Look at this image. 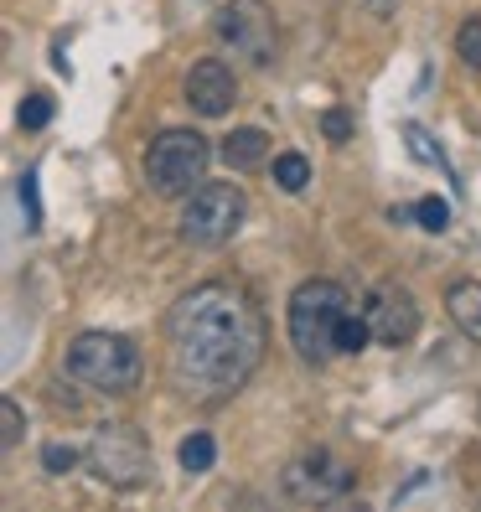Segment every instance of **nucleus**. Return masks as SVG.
Returning <instances> with one entry per match:
<instances>
[{
	"label": "nucleus",
	"instance_id": "f03ea898",
	"mask_svg": "<svg viewBox=\"0 0 481 512\" xmlns=\"http://www.w3.org/2000/svg\"><path fill=\"white\" fill-rule=\"evenodd\" d=\"M63 373L94 394H135L145 378V357L119 331H83L63 352Z\"/></svg>",
	"mask_w": 481,
	"mask_h": 512
},
{
	"label": "nucleus",
	"instance_id": "7ed1b4c3",
	"mask_svg": "<svg viewBox=\"0 0 481 512\" xmlns=\"http://www.w3.org/2000/svg\"><path fill=\"white\" fill-rule=\"evenodd\" d=\"M347 311H352L347 285H337V280H306V285H295L290 311H285L290 347L306 357V363H326V357H337V326H342Z\"/></svg>",
	"mask_w": 481,
	"mask_h": 512
},
{
	"label": "nucleus",
	"instance_id": "4be33fe9",
	"mask_svg": "<svg viewBox=\"0 0 481 512\" xmlns=\"http://www.w3.org/2000/svg\"><path fill=\"white\" fill-rule=\"evenodd\" d=\"M21 202H26V213H32V223H26V228H42V207H37V176H21Z\"/></svg>",
	"mask_w": 481,
	"mask_h": 512
},
{
	"label": "nucleus",
	"instance_id": "f257e3e1",
	"mask_svg": "<svg viewBox=\"0 0 481 512\" xmlns=\"http://www.w3.org/2000/svg\"><path fill=\"white\" fill-rule=\"evenodd\" d=\"M264 363V316L233 280L192 285L166 316V373L182 399H233Z\"/></svg>",
	"mask_w": 481,
	"mask_h": 512
},
{
	"label": "nucleus",
	"instance_id": "20e7f679",
	"mask_svg": "<svg viewBox=\"0 0 481 512\" xmlns=\"http://www.w3.org/2000/svg\"><path fill=\"white\" fill-rule=\"evenodd\" d=\"M213 145L197 130H161L145 150V182L156 197H192L207 182Z\"/></svg>",
	"mask_w": 481,
	"mask_h": 512
},
{
	"label": "nucleus",
	"instance_id": "423d86ee",
	"mask_svg": "<svg viewBox=\"0 0 481 512\" xmlns=\"http://www.w3.org/2000/svg\"><path fill=\"white\" fill-rule=\"evenodd\" d=\"M213 32L249 68H269L280 57V21H275L269 0H223L213 16Z\"/></svg>",
	"mask_w": 481,
	"mask_h": 512
},
{
	"label": "nucleus",
	"instance_id": "aec40b11",
	"mask_svg": "<svg viewBox=\"0 0 481 512\" xmlns=\"http://www.w3.org/2000/svg\"><path fill=\"white\" fill-rule=\"evenodd\" d=\"M21 430H26L21 404H16V399H0V445L16 450V445H21Z\"/></svg>",
	"mask_w": 481,
	"mask_h": 512
},
{
	"label": "nucleus",
	"instance_id": "0eeeda50",
	"mask_svg": "<svg viewBox=\"0 0 481 512\" xmlns=\"http://www.w3.org/2000/svg\"><path fill=\"white\" fill-rule=\"evenodd\" d=\"M88 471L114 492H135L150 481V445L135 425H99L88 440Z\"/></svg>",
	"mask_w": 481,
	"mask_h": 512
},
{
	"label": "nucleus",
	"instance_id": "9b49d317",
	"mask_svg": "<svg viewBox=\"0 0 481 512\" xmlns=\"http://www.w3.org/2000/svg\"><path fill=\"white\" fill-rule=\"evenodd\" d=\"M218 156H223L228 171H259V166L269 161V135L254 130V125H244V130H233V135L218 145Z\"/></svg>",
	"mask_w": 481,
	"mask_h": 512
},
{
	"label": "nucleus",
	"instance_id": "412c9836",
	"mask_svg": "<svg viewBox=\"0 0 481 512\" xmlns=\"http://www.w3.org/2000/svg\"><path fill=\"white\" fill-rule=\"evenodd\" d=\"M321 130H326V140H332V145H347L352 140V114L347 109H326L321 114Z\"/></svg>",
	"mask_w": 481,
	"mask_h": 512
},
{
	"label": "nucleus",
	"instance_id": "9d476101",
	"mask_svg": "<svg viewBox=\"0 0 481 512\" xmlns=\"http://www.w3.org/2000/svg\"><path fill=\"white\" fill-rule=\"evenodd\" d=\"M187 104L202 119H223L238 104V78L223 57H202V63L187 73Z\"/></svg>",
	"mask_w": 481,
	"mask_h": 512
},
{
	"label": "nucleus",
	"instance_id": "a211bd4d",
	"mask_svg": "<svg viewBox=\"0 0 481 512\" xmlns=\"http://www.w3.org/2000/svg\"><path fill=\"white\" fill-rule=\"evenodd\" d=\"M83 456H88V450H78V445H68V440H52V445L42 450V466H47L52 476H68Z\"/></svg>",
	"mask_w": 481,
	"mask_h": 512
},
{
	"label": "nucleus",
	"instance_id": "6e6552de",
	"mask_svg": "<svg viewBox=\"0 0 481 512\" xmlns=\"http://www.w3.org/2000/svg\"><path fill=\"white\" fill-rule=\"evenodd\" d=\"M285 497L295 502H337L352 492V466L337 461L332 450H306V456H295L285 466Z\"/></svg>",
	"mask_w": 481,
	"mask_h": 512
},
{
	"label": "nucleus",
	"instance_id": "f8f14e48",
	"mask_svg": "<svg viewBox=\"0 0 481 512\" xmlns=\"http://www.w3.org/2000/svg\"><path fill=\"white\" fill-rule=\"evenodd\" d=\"M445 311L461 326V337H471L481 347V280H456L445 290Z\"/></svg>",
	"mask_w": 481,
	"mask_h": 512
},
{
	"label": "nucleus",
	"instance_id": "5701e85b",
	"mask_svg": "<svg viewBox=\"0 0 481 512\" xmlns=\"http://www.w3.org/2000/svg\"><path fill=\"white\" fill-rule=\"evenodd\" d=\"M357 6H363L368 16H378V21H388V16H394V6H399V0H357Z\"/></svg>",
	"mask_w": 481,
	"mask_h": 512
},
{
	"label": "nucleus",
	"instance_id": "39448f33",
	"mask_svg": "<svg viewBox=\"0 0 481 512\" xmlns=\"http://www.w3.org/2000/svg\"><path fill=\"white\" fill-rule=\"evenodd\" d=\"M244 218H249L244 187L238 182H202L187 197L182 218H176V233H182V244H192V249H223L228 238L244 228Z\"/></svg>",
	"mask_w": 481,
	"mask_h": 512
},
{
	"label": "nucleus",
	"instance_id": "6ab92c4d",
	"mask_svg": "<svg viewBox=\"0 0 481 512\" xmlns=\"http://www.w3.org/2000/svg\"><path fill=\"white\" fill-rule=\"evenodd\" d=\"M414 218H419V228H425V233H445V228H450V202L419 197V202H414Z\"/></svg>",
	"mask_w": 481,
	"mask_h": 512
},
{
	"label": "nucleus",
	"instance_id": "ddd939ff",
	"mask_svg": "<svg viewBox=\"0 0 481 512\" xmlns=\"http://www.w3.org/2000/svg\"><path fill=\"white\" fill-rule=\"evenodd\" d=\"M176 461H182V471L187 476H202V471H213V461H218V445H213V435H187L182 440V450H176Z\"/></svg>",
	"mask_w": 481,
	"mask_h": 512
},
{
	"label": "nucleus",
	"instance_id": "1a4fd4ad",
	"mask_svg": "<svg viewBox=\"0 0 481 512\" xmlns=\"http://www.w3.org/2000/svg\"><path fill=\"white\" fill-rule=\"evenodd\" d=\"M363 316H368V326H373V342L404 347V342H414V331H419V300H414L404 285L383 280V285L368 290Z\"/></svg>",
	"mask_w": 481,
	"mask_h": 512
},
{
	"label": "nucleus",
	"instance_id": "4468645a",
	"mask_svg": "<svg viewBox=\"0 0 481 512\" xmlns=\"http://www.w3.org/2000/svg\"><path fill=\"white\" fill-rule=\"evenodd\" d=\"M306 182H311V161L306 156H295V150H285V156H275V187L280 192H306Z\"/></svg>",
	"mask_w": 481,
	"mask_h": 512
},
{
	"label": "nucleus",
	"instance_id": "2eb2a0df",
	"mask_svg": "<svg viewBox=\"0 0 481 512\" xmlns=\"http://www.w3.org/2000/svg\"><path fill=\"white\" fill-rule=\"evenodd\" d=\"M368 342H373V326H368V316H363V311H347V316H342V326H337V352L357 357Z\"/></svg>",
	"mask_w": 481,
	"mask_h": 512
},
{
	"label": "nucleus",
	"instance_id": "dca6fc26",
	"mask_svg": "<svg viewBox=\"0 0 481 512\" xmlns=\"http://www.w3.org/2000/svg\"><path fill=\"white\" fill-rule=\"evenodd\" d=\"M52 94H42V88H37V94H26L21 99V130H47L52 125Z\"/></svg>",
	"mask_w": 481,
	"mask_h": 512
},
{
	"label": "nucleus",
	"instance_id": "f3484780",
	"mask_svg": "<svg viewBox=\"0 0 481 512\" xmlns=\"http://www.w3.org/2000/svg\"><path fill=\"white\" fill-rule=\"evenodd\" d=\"M456 52H461V63L481 73V16H466L461 21V32H456Z\"/></svg>",
	"mask_w": 481,
	"mask_h": 512
}]
</instances>
